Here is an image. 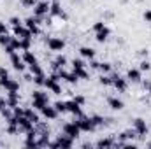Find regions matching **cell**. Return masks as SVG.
Listing matches in <instances>:
<instances>
[{"label": "cell", "instance_id": "3957f363", "mask_svg": "<svg viewBox=\"0 0 151 149\" xmlns=\"http://www.w3.org/2000/svg\"><path fill=\"white\" fill-rule=\"evenodd\" d=\"M44 88L47 91H51L53 95H62L63 93V88L60 84V77L56 72H53L51 75H46V82H44Z\"/></svg>", "mask_w": 151, "mask_h": 149}, {"label": "cell", "instance_id": "c3c4849f", "mask_svg": "<svg viewBox=\"0 0 151 149\" xmlns=\"http://www.w3.org/2000/svg\"><path fill=\"white\" fill-rule=\"evenodd\" d=\"M5 105H7L5 98H4V97H0V109H2V107H5Z\"/></svg>", "mask_w": 151, "mask_h": 149}, {"label": "cell", "instance_id": "bcb514c9", "mask_svg": "<svg viewBox=\"0 0 151 149\" xmlns=\"http://www.w3.org/2000/svg\"><path fill=\"white\" fill-rule=\"evenodd\" d=\"M99 65H100V62H97L95 58H93V60H90V63H88V67H90L91 70H99Z\"/></svg>", "mask_w": 151, "mask_h": 149}, {"label": "cell", "instance_id": "83f0119b", "mask_svg": "<svg viewBox=\"0 0 151 149\" xmlns=\"http://www.w3.org/2000/svg\"><path fill=\"white\" fill-rule=\"evenodd\" d=\"M70 67H72V70H77V69H86L88 65H86L84 58H74V60L70 62Z\"/></svg>", "mask_w": 151, "mask_h": 149}, {"label": "cell", "instance_id": "74e56055", "mask_svg": "<svg viewBox=\"0 0 151 149\" xmlns=\"http://www.w3.org/2000/svg\"><path fill=\"white\" fill-rule=\"evenodd\" d=\"M7 23H9V27L12 28V27H18V25H23V19H21L19 16H11Z\"/></svg>", "mask_w": 151, "mask_h": 149}, {"label": "cell", "instance_id": "30bf717a", "mask_svg": "<svg viewBox=\"0 0 151 149\" xmlns=\"http://www.w3.org/2000/svg\"><path fill=\"white\" fill-rule=\"evenodd\" d=\"M9 60H11V65H12V69L16 70V72H19V74H23L27 69H28V65L23 62V58H21V54L16 51V53H12L11 56H9Z\"/></svg>", "mask_w": 151, "mask_h": 149}, {"label": "cell", "instance_id": "7bdbcfd3", "mask_svg": "<svg viewBox=\"0 0 151 149\" xmlns=\"http://www.w3.org/2000/svg\"><path fill=\"white\" fill-rule=\"evenodd\" d=\"M2 34H9V23H5V21L0 19V35Z\"/></svg>", "mask_w": 151, "mask_h": 149}, {"label": "cell", "instance_id": "836d02e7", "mask_svg": "<svg viewBox=\"0 0 151 149\" xmlns=\"http://www.w3.org/2000/svg\"><path fill=\"white\" fill-rule=\"evenodd\" d=\"M53 105H55V109L60 112V114H65L67 112V104L63 100H56V102H53Z\"/></svg>", "mask_w": 151, "mask_h": 149}, {"label": "cell", "instance_id": "60d3db41", "mask_svg": "<svg viewBox=\"0 0 151 149\" xmlns=\"http://www.w3.org/2000/svg\"><path fill=\"white\" fill-rule=\"evenodd\" d=\"M72 98H74L79 105H86V97H84V95H81V93H79V95H74Z\"/></svg>", "mask_w": 151, "mask_h": 149}, {"label": "cell", "instance_id": "e0dca14e", "mask_svg": "<svg viewBox=\"0 0 151 149\" xmlns=\"http://www.w3.org/2000/svg\"><path fill=\"white\" fill-rule=\"evenodd\" d=\"M106 104H107V107L111 109V111H123L125 109V102L119 98V97H116V95H111V97H107L106 98Z\"/></svg>", "mask_w": 151, "mask_h": 149}, {"label": "cell", "instance_id": "7a4b0ae2", "mask_svg": "<svg viewBox=\"0 0 151 149\" xmlns=\"http://www.w3.org/2000/svg\"><path fill=\"white\" fill-rule=\"evenodd\" d=\"M76 146V140L72 139V137H69V135H65L63 132H60L58 135H56V139L55 140H51L49 142V148L53 149H70Z\"/></svg>", "mask_w": 151, "mask_h": 149}, {"label": "cell", "instance_id": "603a6c76", "mask_svg": "<svg viewBox=\"0 0 151 149\" xmlns=\"http://www.w3.org/2000/svg\"><path fill=\"white\" fill-rule=\"evenodd\" d=\"M25 116H27V117H28L34 125H37L39 121H40V117H42V116H40V112L35 111L32 105H30V107H25Z\"/></svg>", "mask_w": 151, "mask_h": 149}, {"label": "cell", "instance_id": "d6986e66", "mask_svg": "<svg viewBox=\"0 0 151 149\" xmlns=\"http://www.w3.org/2000/svg\"><path fill=\"white\" fill-rule=\"evenodd\" d=\"M12 35L18 39H34L32 32L25 27V25H18V27H12Z\"/></svg>", "mask_w": 151, "mask_h": 149}, {"label": "cell", "instance_id": "52a82bcc", "mask_svg": "<svg viewBox=\"0 0 151 149\" xmlns=\"http://www.w3.org/2000/svg\"><path fill=\"white\" fill-rule=\"evenodd\" d=\"M49 16H51V18H60V19H63V21H67V19H69V16H67V12L63 11V7H62V2H60V0H51Z\"/></svg>", "mask_w": 151, "mask_h": 149}, {"label": "cell", "instance_id": "4dcf8cb0", "mask_svg": "<svg viewBox=\"0 0 151 149\" xmlns=\"http://www.w3.org/2000/svg\"><path fill=\"white\" fill-rule=\"evenodd\" d=\"M74 72L81 81H90V79H91V74H90L86 69H77V70H74Z\"/></svg>", "mask_w": 151, "mask_h": 149}, {"label": "cell", "instance_id": "ab89813d", "mask_svg": "<svg viewBox=\"0 0 151 149\" xmlns=\"http://www.w3.org/2000/svg\"><path fill=\"white\" fill-rule=\"evenodd\" d=\"M37 2L39 0H19V5H21L23 9H32Z\"/></svg>", "mask_w": 151, "mask_h": 149}, {"label": "cell", "instance_id": "f1b7e54d", "mask_svg": "<svg viewBox=\"0 0 151 149\" xmlns=\"http://www.w3.org/2000/svg\"><path fill=\"white\" fill-rule=\"evenodd\" d=\"M28 72L32 75H39V74H44V69L40 67V63H32V65H28Z\"/></svg>", "mask_w": 151, "mask_h": 149}, {"label": "cell", "instance_id": "8992f818", "mask_svg": "<svg viewBox=\"0 0 151 149\" xmlns=\"http://www.w3.org/2000/svg\"><path fill=\"white\" fill-rule=\"evenodd\" d=\"M111 79H113V88L118 91V93H125L128 90V81L127 77H121L119 72H111Z\"/></svg>", "mask_w": 151, "mask_h": 149}, {"label": "cell", "instance_id": "b9f144b4", "mask_svg": "<svg viewBox=\"0 0 151 149\" xmlns=\"http://www.w3.org/2000/svg\"><path fill=\"white\" fill-rule=\"evenodd\" d=\"M137 54L141 56V60H142V58H150V51H148V47H141V49L137 51Z\"/></svg>", "mask_w": 151, "mask_h": 149}, {"label": "cell", "instance_id": "f6af8a7d", "mask_svg": "<svg viewBox=\"0 0 151 149\" xmlns=\"http://www.w3.org/2000/svg\"><path fill=\"white\" fill-rule=\"evenodd\" d=\"M2 49H4V53H5L7 56H11L12 53H16V49H14V47H12L11 44H7V46H5V47H2Z\"/></svg>", "mask_w": 151, "mask_h": 149}, {"label": "cell", "instance_id": "5bb4252c", "mask_svg": "<svg viewBox=\"0 0 151 149\" xmlns=\"http://www.w3.org/2000/svg\"><path fill=\"white\" fill-rule=\"evenodd\" d=\"M56 74H58V77H60V81H67L69 84H77V82H79V77L76 75L74 70H65V67L58 69Z\"/></svg>", "mask_w": 151, "mask_h": 149}, {"label": "cell", "instance_id": "e575fe53", "mask_svg": "<svg viewBox=\"0 0 151 149\" xmlns=\"http://www.w3.org/2000/svg\"><path fill=\"white\" fill-rule=\"evenodd\" d=\"M37 88H44V82H46V74H39L34 75V81H32Z\"/></svg>", "mask_w": 151, "mask_h": 149}, {"label": "cell", "instance_id": "681fc988", "mask_svg": "<svg viewBox=\"0 0 151 149\" xmlns=\"http://www.w3.org/2000/svg\"><path fill=\"white\" fill-rule=\"evenodd\" d=\"M119 4H121V5H125V4H128V0H119Z\"/></svg>", "mask_w": 151, "mask_h": 149}, {"label": "cell", "instance_id": "6da1fadb", "mask_svg": "<svg viewBox=\"0 0 151 149\" xmlns=\"http://www.w3.org/2000/svg\"><path fill=\"white\" fill-rule=\"evenodd\" d=\"M72 121H74L76 125L79 126L81 133H93V132H97V126H95V123H93L91 116L81 114V116H76Z\"/></svg>", "mask_w": 151, "mask_h": 149}, {"label": "cell", "instance_id": "ffe728a7", "mask_svg": "<svg viewBox=\"0 0 151 149\" xmlns=\"http://www.w3.org/2000/svg\"><path fill=\"white\" fill-rule=\"evenodd\" d=\"M95 148H116V137L114 135H107V137H100L95 144Z\"/></svg>", "mask_w": 151, "mask_h": 149}, {"label": "cell", "instance_id": "ee69618b", "mask_svg": "<svg viewBox=\"0 0 151 149\" xmlns=\"http://www.w3.org/2000/svg\"><path fill=\"white\" fill-rule=\"evenodd\" d=\"M142 19H144L148 25H151V9H146V11L142 12Z\"/></svg>", "mask_w": 151, "mask_h": 149}, {"label": "cell", "instance_id": "7c38bea8", "mask_svg": "<svg viewBox=\"0 0 151 149\" xmlns=\"http://www.w3.org/2000/svg\"><path fill=\"white\" fill-rule=\"evenodd\" d=\"M23 25L32 32L34 37H39V35H40V28H39L40 19H37L35 16H28V18H25V19H23Z\"/></svg>", "mask_w": 151, "mask_h": 149}, {"label": "cell", "instance_id": "4316f807", "mask_svg": "<svg viewBox=\"0 0 151 149\" xmlns=\"http://www.w3.org/2000/svg\"><path fill=\"white\" fill-rule=\"evenodd\" d=\"M34 47V39H19V51H28Z\"/></svg>", "mask_w": 151, "mask_h": 149}, {"label": "cell", "instance_id": "d4e9b609", "mask_svg": "<svg viewBox=\"0 0 151 149\" xmlns=\"http://www.w3.org/2000/svg\"><path fill=\"white\" fill-rule=\"evenodd\" d=\"M21 58H23V62L27 63V65H32V63H37V54L32 51V49H28V51H21Z\"/></svg>", "mask_w": 151, "mask_h": 149}, {"label": "cell", "instance_id": "f546056e", "mask_svg": "<svg viewBox=\"0 0 151 149\" xmlns=\"http://www.w3.org/2000/svg\"><path fill=\"white\" fill-rule=\"evenodd\" d=\"M99 72H100V74H111V72H113V65H111L109 62H100Z\"/></svg>", "mask_w": 151, "mask_h": 149}, {"label": "cell", "instance_id": "5b68a950", "mask_svg": "<svg viewBox=\"0 0 151 149\" xmlns=\"http://www.w3.org/2000/svg\"><path fill=\"white\" fill-rule=\"evenodd\" d=\"M132 128L137 132V137H139V139L146 137L148 132H150V126H148V123H146L144 117H134V119H132Z\"/></svg>", "mask_w": 151, "mask_h": 149}, {"label": "cell", "instance_id": "cb8c5ba5", "mask_svg": "<svg viewBox=\"0 0 151 149\" xmlns=\"http://www.w3.org/2000/svg\"><path fill=\"white\" fill-rule=\"evenodd\" d=\"M111 37V28L109 27H106V28H102L100 32H95V40L99 42V44H104V42H107V39Z\"/></svg>", "mask_w": 151, "mask_h": 149}, {"label": "cell", "instance_id": "8fae6325", "mask_svg": "<svg viewBox=\"0 0 151 149\" xmlns=\"http://www.w3.org/2000/svg\"><path fill=\"white\" fill-rule=\"evenodd\" d=\"M0 88H4L5 91H19L21 90V84H19V81L18 79H14V77H4V79H0Z\"/></svg>", "mask_w": 151, "mask_h": 149}, {"label": "cell", "instance_id": "d590c367", "mask_svg": "<svg viewBox=\"0 0 151 149\" xmlns=\"http://www.w3.org/2000/svg\"><path fill=\"white\" fill-rule=\"evenodd\" d=\"M106 27H107L106 21H104V19H99V21H95V23L91 25V30H93V34H95V32H100V30L106 28Z\"/></svg>", "mask_w": 151, "mask_h": 149}, {"label": "cell", "instance_id": "44dd1931", "mask_svg": "<svg viewBox=\"0 0 151 149\" xmlns=\"http://www.w3.org/2000/svg\"><path fill=\"white\" fill-rule=\"evenodd\" d=\"M65 104H67V112H69V114H72L74 117H76V116H81V114H84V112H83V105H79L74 98H70V100H65Z\"/></svg>", "mask_w": 151, "mask_h": 149}, {"label": "cell", "instance_id": "484cf974", "mask_svg": "<svg viewBox=\"0 0 151 149\" xmlns=\"http://www.w3.org/2000/svg\"><path fill=\"white\" fill-rule=\"evenodd\" d=\"M30 97H32V98H37V100L49 102V93H46V91H42V90H34V91L30 93Z\"/></svg>", "mask_w": 151, "mask_h": 149}, {"label": "cell", "instance_id": "d6a6232c", "mask_svg": "<svg viewBox=\"0 0 151 149\" xmlns=\"http://www.w3.org/2000/svg\"><path fill=\"white\" fill-rule=\"evenodd\" d=\"M99 82H100V86H113V79L109 74H100Z\"/></svg>", "mask_w": 151, "mask_h": 149}, {"label": "cell", "instance_id": "4fadbf2b", "mask_svg": "<svg viewBox=\"0 0 151 149\" xmlns=\"http://www.w3.org/2000/svg\"><path fill=\"white\" fill-rule=\"evenodd\" d=\"M39 112H40V116H42L46 121H56V119L60 117V112L55 109V105H53V104L44 105V107H42Z\"/></svg>", "mask_w": 151, "mask_h": 149}, {"label": "cell", "instance_id": "1f68e13d", "mask_svg": "<svg viewBox=\"0 0 151 149\" xmlns=\"http://www.w3.org/2000/svg\"><path fill=\"white\" fill-rule=\"evenodd\" d=\"M139 70L144 74V72H150L151 70V62L148 60V58H142L141 62H139Z\"/></svg>", "mask_w": 151, "mask_h": 149}, {"label": "cell", "instance_id": "f35d334b", "mask_svg": "<svg viewBox=\"0 0 151 149\" xmlns=\"http://www.w3.org/2000/svg\"><path fill=\"white\" fill-rule=\"evenodd\" d=\"M0 114H2V117H4V119L7 121V119H9V117L12 116V109H11L9 105H5V107H2V109H0Z\"/></svg>", "mask_w": 151, "mask_h": 149}, {"label": "cell", "instance_id": "ba28073f", "mask_svg": "<svg viewBox=\"0 0 151 149\" xmlns=\"http://www.w3.org/2000/svg\"><path fill=\"white\" fill-rule=\"evenodd\" d=\"M46 46L53 53H62L65 49L67 42H65V39H62V37H49V39H46Z\"/></svg>", "mask_w": 151, "mask_h": 149}, {"label": "cell", "instance_id": "7dc6e473", "mask_svg": "<svg viewBox=\"0 0 151 149\" xmlns=\"http://www.w3.org/2000/svg\"><path fill=\"white\" fill-rule=\"evenodd\" d=\"M4 77H9V70L4 65H0V79H4Z\"/></svg>", "mask_w": 151, "mask_h": 149}, {"label": "cell", "instance_id": "9c48e42d", "mask_svg": "<svg viewBox=\"0 0 151 149\" xmlns=\"http://www.w3.org/2000/svg\"><path fill=\"white\" fill-rule=\"evenodd\" d=\"M60 132H63L65 135L72 137L74 140L81 137V130H79V126L76 125L72 119H70V121H67V123H63V125H62V128H60Z\"/></svg>", "mask_w": 151, "mask_h": 149}, {"label": "cell", "instance_id": "ac0fdd59", "mask_svg": "<svg viewBox=\"0 0 151 149\" xmlns=\"http://www.w3.org/2000/svg\"><path fill=\"white\" fill-rule=\"evenodd\" d=\"M5 102H7V105L12 109V107H16V105H19L21 104V95H19V91H5Z\"/></svg>", "mask_w": 151, "mask_h": 149}, {"label": "cell", "instance_id": "7402d4cb", "mask_svg": "<svg viewBox=\"0 0 151 149\" xmlns=\"http://www.w3.org/2000/svg\"><path fill=\"white\" fill-rule=\"evenodd\" d=\"M79 54H81V58H84V60H93L95 56H97V49L95 47H91V46H81L79 47Z\"/></svg>", "mask_w": 151, "mask_h": 149}, {"label": "cell", "instance_id": "9a60e30c", "mask_svg": "<svg viewBox=\"0 0 151 149\" xmlns=\"http://www.w3.org/2000/svg\"><path fill=\"white\" fill-rule=\"evenodd\" d=\"M67 65H69V58H67L63 53H56V56L51 60V70H53V72H56L58 69L67 67Z\"/></svg>", "mask_w": 151, "mask_h": 149}, {"label": "cell", "instance_id": "277c9868", "mask_svg": "<svg viewBox=\"0 0 151 149\" xmlns=\"http://www.w3.org/2000/svg\"><path fill=\"white\" fill-rule=\"evenodd\" d=\"M49 7H51V0H39L37 4L32 7V11H34V16L40 19V23L44 21V18L49 14Z\"/></svg>", "mask_w": 151, "mask_h": 149}, {"label": "cell", "instance_id": "8d00e7d4", "mask_svg": "<svg viewBox=\"0 0 151 149\" xmlns=\"http://www.w3.org/2000/svg\"><path fill=\"white\" fill-rule=\"evenodd\" d=\"M11 39H12V34H2L0 35V47H5L7 44H11Z\"/></svg>", "mask_w": 151, "mask_h": 149}, {"label": "cell", "instance_id": "f907efd6", "mask_svg": "<svg viewBox=\"0 0 151 149\" xmlns=\"http://www.w3.org/2000/svg\"><path fill=\"white\" fill-rule=\"evenodd\" d=\"M144 146H146V148H150V149H151V142H144Z\"/></svg>", "mask_w": 151, "mask_h": 149}, {"label": "cell", "instance_id": "2e32d148", "mask_svg": "<svg viewBox=\"0 0 151 149\" xmlns=\"http://www.w3.org/2000/svg\"><path fill=\"white\" fill-rule=\"evenodd\" d=\"M127 81L128 82H132V84H141V81H142V72L139 70V67H130L128 70H127Z\"/></svg>", "mask_w": 151, "mask_h": 149}]
</instances>
